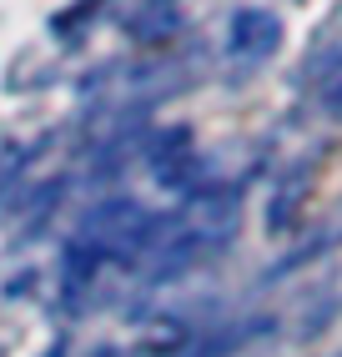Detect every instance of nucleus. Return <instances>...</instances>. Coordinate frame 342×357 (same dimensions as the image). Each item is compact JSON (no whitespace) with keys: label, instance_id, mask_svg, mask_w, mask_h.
<instances>
[{"label":"nucleus","instance_id":"nucleus-3","mask_svg":"<svg viewBox=\"0 0 342 357\" xmlns=\"http://www.w3.org/2000/svg\"><path fill=\"white\" fill-rule=\"evenodd\" d=\"M146 172L166 192H186V181H191V131L186 126L161 131L151 141V151H146Z\"/></svg>","mask_w":342,"mask_h":357},{"label":"nucleus","instance_id":"nucleus-8","mask_svg":"<svg viewBox=\"0 0 342 357\" xmlns=\"http://www.w3.org/2000/svg\"><path fill=\"white\" fill-rule=\"evenodd\" d=\"M45 357H61V347H51V352H45Z\"/></svg>","mask_w":342,"mask_h":357},{"label":"nucleus","instance_id":"nucleus-2","mask_svg":"<svg viewBox=\"0 0 342 357\" xmlns=\"http://www.w3.org/2000/svg\"><path fill=\"white\" fill-rule=\"evenodd\" d=\"M146 227H151V217H146L136 202L111 197V202L91 206L86 217H81V227H76V247L91 252V257H101V261H106V257H136Z\"/></svg>","mask_w":342,"mask_h":357},{"label":"nucleus","instance_id":"nucleus-4","mask_svg":"<svg viewBox=\"0 0 342 357\" xmlns=\"http://www.w3.org/2000/svg\"><path fill=\"white\" fill-rule=\"evenodd\" d=\"M227 45L241 61H262V56H272L282 45V20L272 10H237L232 31H227Z\"/></svg>","mask_w":342,"mask_h":357},{"label":"nucleus","instance_id":"nucleus-7","mask_svg":"<svg viewBox=\"0 0 342 357\" xmlns=\"http://www.w3.org/2000/svg\"><path fill=\"white\" fill-rule=\"evenodd\" d=\"M91 357H121V352H116V347H96Z\"/></svg>","mask_w":342,"mask_h":357},{"label":"nucleus","instance_id":"nucleus-5","mask_svg":"<svg viewBox=\"0 0 342 357\" xmlns=\"http://www.w3.org/2000/svg\"><path fill=\"white\" fill-rule=\"evenodd\" d=\"M297 197H302V181H287L282 192H277V202H272V211H267V222L282 227V222L292 217V206H297Z\"/></svg>","mask_w":342,"mask_h":357},{"label":"nucleus","instance_id":"nucleus-1","mask_svg":"<svg viewBox=\"0 0 342 357\" xmlns=\"http://www.w3.org/2000/svg\"><path fill=\"white\" fill-rule=\"evenodd\" d=\"M232 231H237V192H197L181 211H171L161 222L151 217L136 257L156 272H181L211 247H222Z\"/></svg>","mask_w":342,"mask_h":357},{"label":"nucleus","instance_id":"nucleus-6","mask_svg":"<svg viewBox=\"0 0 342 357\" xmlns=\"http://www.w3.org/2000/svg\"><path fill=\"white\" fill-rule=\"evenodd\" d=\"M322 96H327L332 111H342V61H337L332 70H322Z\"/></svg>","mask_w":342,"mask_h":357}]
</instances>
